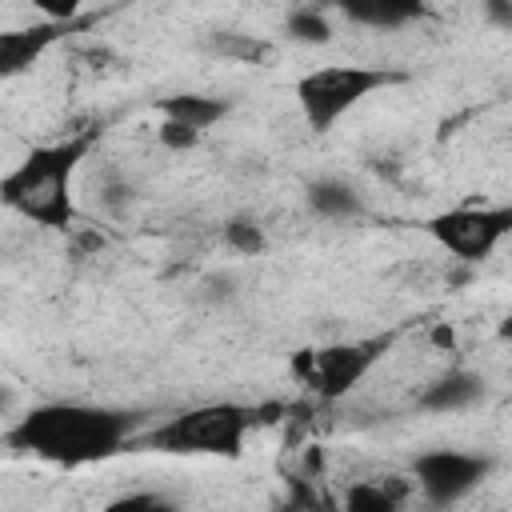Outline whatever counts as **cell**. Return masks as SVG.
Returning <instances> with one entry per match:
<instances>
[{
	"label": "cell",
	"instance_id": "1",
	"mask_svg": "<svg viewBox=\"0 0 512 512\" xmlns=\"http://www.w3.org/2000/svg\"><path fill=\"white\" fill-rule=\"evenodd\" d=\"M136 432V416L120 408L80 404V400H52L28 408L12 428L8 444L20 452H32L48 464L80 468L116 456Z\"/></svg>",
	"mask_w": 512,
	"mask_h": 512
},
{
	"label": "cell",
	"instance_id": "2",
	"mask_svg": "<svg viewBox=\"0 0 512 512\" xmlns=\"http://www.w3.org/2000/svg\"><path fill=\"white\" fill-rule=\"evenodd\" d=\"M92 136H72L60 144L32 148L4 180L0 200L44 228H68L72 224V176L80 160L88 156Z\"/></svg>",
	"mask_w": 512,
	"mask_h": 512
},
{
	"label": "cell",
	"instance_id": "3",
	"mask_svg": "<svg viewBox=\"0 0 512 512\" xmlns=\"http://www.w3.org/2000/svg\"><path fill=\"white\" fill-rule=\"evenodd\" d=\"M256 420L260 416L248 404L212 400V404H196L164 420L160 428L144 436V444L156 452H172V456H240Z\"/></svg>",
	"mask_w": 512,
	"mask_h": 512
},
{
	"label": "cell",
	"instance_id": "4",
	"mask_svg": "<svg viewBox=\"0 0 512 512\" xmlns=\"http://www.w3.org/2000/svg\"><path fill=\"white\" fill-rule=\"evenodd\" d=\"M400 72L388 68H368V64H320L296 80V104L304 112V124L312 132H328L344 112H352L360 100L372 92L400 84Z\"/></svg>",
	"mask_w": 512,
	"mask_h": 512
},
{
	"label": "cell",
	"instance_id": "5",
	"mask_svg": "<svg viewBox=\"0 0 512 512\" xmlns=\"http://www.w3.org/2000/svg\"><path fill=\"white\" fill-rule=\"evenodd\" d=\"M428 236L444 252H452V256H460L468 264L488 260L500 248V240L512 236V204H500V208H448V212L428 220Z\"/></svg>",
	"mask_w": 512,
	"mask_h": 512
},
{
	"label": "cell",
	"instance_id": "6",
	"mask_svg": "<svg viewBox=\"0 0 512 512\" xmlns=\"http://www.w3.org/2000/svg\"><path fill=\"white\" fill-rule=\"evenodd\" d=\"M380 340H356V344H324V348H308L296 356V372L304 380V388L320 400H340L348 396L368 368L380 356Z\"/></svg>",
	"mask_w": 512,
	"mask_h": 512
},
{
	"label": "cell",
	"instance_id": "7",
	"mask_svg": "<svg viewBox=\"0 0 512 512\" xmlns=\"http://www.w3.org/2000/svg\"><path fill=\"white\" fill-rule=\"evenodd\" d=\"M412 476H416V488L432 504H456L488 476V460L476 452H460V448H432L416 456Z\"/></svg>",
	"mask_w": 512,
	"mask_h": 512
},
{
	"label": "cell",
	"instance_id": "8",
	"mask_svg": "<svg viewBox=\"0 0 512 512\" xmlns=\"http://www.w3.org/2000/svg\"><path fill=\"white\" fill-rule=\"evenodd\" d=\"M68 32V24H52L40 20L32 28H16V32H0V76H20L28 64H36L60 36Z\"/></svg>",
	"mask_w": 512,
	"mask_h": 512
},
{
	"label": "cell",
	"instance_id": "9",
	"mask_svg": "<svg viewBox=\"0 0 512 512\" xmlns=\"http://www.w3.org/2000/svg\"><path fill=\"white\" fill-rule=\"evenodd\" d=\"M480 392H484V380L476 372H448V376H440L436 384L424 388L420 404L428 412H460V408L476 404Z\"/></svg>",
	"mask_w": 512,
	"mask_h": 512
},
{
	"label": "cell",
	"instance_id": "10",
	"mask_svg": "<svg viewBox=\"0 0 512 512\" xmlns=\"http://www.w3.org/2000/svg\"><path fill=\"white\" fill-rule=\"evenodd\" d=\"M224 108H228L224 100H216V96H200V92H176V96H164V100H160L164 120L184 124V128H192V132L212 128V124L224 116Z\"/></svg>",
	"mask_w": 512,
	"mask_h": 512
},
{
	"label": "cell",
	"instance_id": "11",
	"mask_svg": "<svg viewBox=\"0 0 512 512\" xmlns=\"http://www.w3.org/2000/svg\"><path fill=\"white\" fill-rule=\"evenodd\" d=\"M344 512H400V488L392 480H360L344 492Z\"/></svg>",
	"mask_w": 512,
	"mask_h": 512
},
{
	"label": "cell",
	"instance_id": "12",
	"mask_svg": "<svg viewBox=\"0 0 512 512\" xmlns=\"http://www.w3.org/2000/svg\"><path fill=\"white\" fill-rule=\"evenodd\" d=\"M308 204L320 216H348V212H356V192L340 180H316L308 188Z\"/></svg>",
	"mask_w": 512,
	"mask_h": 512
},
{
	"label": "cell",
	"instance_id": "13",
	"mask_svg": "<svg viewBox=\"0 0 512 512\" xmlns=\"http://www.w3.org/2000/svg\"><path fill=\"white\" fill-rule=\"evenodd\" d=\"M100 512H180V504H176L168 492L140 488V492H124V496L108 500Z\"/></svg>",
	"mask_w": 512,
	"mask_h": 512
},
{
	"label": "cell",
	"instance_id": "14",
	"mask_svg": "<svg viewBox=\"0 0 512 512\" xmlns=\"http://www.w3.org/2000/svg\"><path fill=\"white\" fill-rule=\"evenodd\" d=\"M348 16L368 20V24H400V20L416 16V4H352Z\"/></svg>",
	"mask_w": 512,
	"mask_h": 512
},
{
	"label": "cell",
	"instance_id": "15",
	"mask_svg": "<svg viewBox=\"0 0 512 512\" xmlns=\"http://www.w3.org/2000/svg\"><path fill=\"white\" fill-rule=\"evenodd\" d=\"M224 240H228L236 252H244V256H256V252L264 248L260 224H252V220H244V216H236V220L224 224Z\"/></svg>",
	"mask_w": 512,
	"mask_h": 512
},
{
	"label": "cell",
	"instance_id": "16",
	"mask_svg": "<svg viewBox=\"0 0 512 512\" xmlns=\"http://www.w3.org/2000/svg\"><path fill=\"white\" fill-rule=\"evenodd\" d=\"M288 32H292L296 40H308V44H324V40L332 36L328 20H324L320 12H312V8H304V12H292V16H288Z\"/></svg>",
	"mask_w": 512,
	"mask_h": 512
},
{
	"label": "cell",
	"instance_id": "17",
	"mask_svg": "<svg viewBox=\"0 0 512 512\" xmlns=\"http://www.w3.org/2000/svg\"><path fill=\"white\" fill-rule=\"evenodd\" d=\"M160 140L168 144V148H192L196 140H200V132H192V128H184V124H172V120H164V128H160Z\"/></svg>",
	"mask_w": 512,
	"mask_h": 512
},
{
	"label": "cell",
	"instance_id": "18",
	"mask_svg": "<svg viewBox=\"0 0 512 512\" xmlns=\"http://www.w3.org/2000/svg\"><path fill=\"white\" fill-rule=\"evenodd\" d=\"M500 336H504V340H512V316H504V324H500Z\"/></svg>",
	"mask_w": 512,
	"mask_h": 512
}]
</instances>
